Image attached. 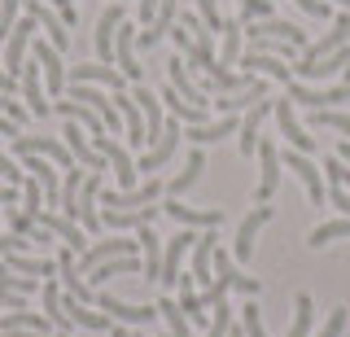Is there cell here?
<instances>
[{
    "instance_id": "277c9868",
    "label": "cell",
    "mask_w": 350,
    "mask_h": 337,
    "mask_svg": "<svg viewBox=\"0 0 350 337\" xmlns=\"http://www.w3.org/2000/svg\"><path fill=\"white\" fill-rule=\"evenodd\" d=\"M258 189H254V202L258 206H267L271 198H276V184H280V171H284V162H280V149L271 145V140H258Z\"/></svg>"
},
{
    "instance_id": "83f0119b",
    "label": "cell",
    "mask_w": 350,
    "mask_h": 337,
    "mask_svg": "<svg viewBox=\"0 0 350 337\" xmlns=\"http://www.w3.org/2000/svg\"><path fill=\"white\" fill-rule=\"evenodd\" d=\"M167 83H171V88L180 92L189 105H202V110H211V101H206V92L193 83V75H189V66H184V57H171V62H167Z\"/></svg>"
},
{
    "instance_id": "f546056e",
    "label": "cell",
    "mask_w": 350,
    "mask_h": 337,
    "mask_svg": "<svg viewBox=\"0 0 350 337\" xmlns=\"http://www.w3.org/2000/svg\"><path fill=\"white\" fill-rule=\"evenodd\" d=\"M136 271H145V263H140L136 254H123V258H105V263H96L92 271H88V285H92V289H101L105 280H114V276H136Z\"/></svg>"
},
{
    "instance_id": "be15d7a7",
    "label": "cell",
    "mask_w": 350,
    "mask_h": 337,
    "mask_svg": "<svg viewBox=\"0 0 350 337\" xmlns=\"http://www.w3.org/2000/svg\"><path fill=\"white\" fill-rule=\"evenodd\" d=\"M131 337H145V333H136V329H131Z\"/></svg>"
},
{
    "instance_id": "8d00e7d4",
    "label": "cell",
    "mask_w": 350,
    "mask_h": 337,
    "mask_svg": "<svg viewBox=\"0 0 350 337\" xmlns=\"http://www.w3.org/2000/svg\"><path fill=\"white\" fill-rule=\"evenodd\" d=\"M241 40H245V27H241V18H228L224 23V31H219V62L224 66H237L241 62Z\"/></svg>"
},
{
    "instance_id": "836d02e7",
    "label": "cell",
    "mask_w": 350,
    "mask_h": 337,
    "mask_svg": "<svg viewBox=\"0 0 350 337\" xmlns=\"http://www.w3.org/2000/svg\"><path fill=\"white\" fill-rule=\"evenodd\" d=\"M57 114L62 118H75V123L88 132V140H96V136H109L105 132V123H101V114L92 110V105H83V101H57Z\"/></svg>"
},
{
    "instance_id": "bcb514c9",
    "label": "cell",
    "mask_w": 350,
    "mask_h": 337,
    "mask_svg": "<svg viewBox=\"0 0 350 337\" xmlns=\"http://www.w3.org/2000/svg\"><path fill=\"white\" fill-rule=\"evenodd\" d=\"M241 329H245V337H271L267 329H262V311L254 307V298L241 307Z\"/></svg>"
},
{
    "instance_id": "ee69618b",
    "label": "cell",
    "mask_w": 350,
    "mask_h": 337,
    "mask_svg": "<svg viewBox=\"0 0 350 337\" xmlns=\"http://www.w3.org/2000/svg\"><path fill=\"white\" fill-rule=\"evenodd\" d=\"M9 232H14V237H27V241L36 245V232H40V224L31 219V215L22 211V206H9Z\"/></svg>"
},
{
    "instance_id": "44dd1931",
    "label": "cell",
    "mask_w": 350,
    "mask_h": 337,
    "mask_svg": "<svg viewBox=\"0 0 350 337\" xmlns=\"http://www.w3.org/2000/svg\"><path fill=\"white\" fill-rule=\"evenodd\" d=\"M40 228H49V232L57 237L66 250H75V254H83V250H88V232L75 219H66L62 211H40Z\"/></svg>"
},
{
    "instance_id": "8fae6325",
    "label": "cell",
    "mask_w": 350,
    "mask_h": 337,
    "mask_svg": "<svg viewBox=\"0 0 350 337\" xmlns=\"http://www.w3.org/2000/svg\"><path fill=\"white\" fill-rule=\"evenodd\" d=\"M18 88H22V101H27V110H31V118H49L53 114V101H44V75H40V62H27L22 66V75H18Z\"/></svg>"
},
{
    "instance_id": "f1b7e54d",
    "label": "cell",
    "mask_w": 350,
    "mask_h": 337,
    "mask_svg": "<svg viewBox=\"0 0 350 337\" xmlns=\"http://www.w3.org/2000/svg\"><path fill=\"white\" fill-rule=\"evenodd\" d=\"M175 23H180V5H175V0H162V9L153 14V23L136 36V44H140V49H153L162 36H171V27H175Z\"/></svg>"
},
{
    "instance_id": "4fadbf2b",
    "label": "cell",
    "mask_w": 350,
    "mask_h": 337,
    "mask_svg": "<svg viewBox=\"0 0 350 337\" xmlns=\"http://www.w3.org/2000/svg\"><path fill=\"white\" fill-rule=\"evenodd\" d=\"M31 49H36V62H40V75H44V92L62 96L66 83H70V75H66V66H62V53L53 44H44V40H36Z\"/></svg>"
},
{
    "instance_id": "4316f807",
    "label": "cell",
    "mask_w": 350,
    "mask_h": 337,
    "mask_svg": "<svg viewBox=\"0 0 350 337\" xmlns=\"http://www.w3.org/2000/svg\"><path fill=\"white\" fill-rule=\"evenodd\" d=\"M114 105H118V114H123V140H127V149H140V145H149V136H145V114H140V105H136V96H123V92H114Z\"/></svg>"
},
{
    "instance_id": "03108f58",
    "label": "cell",
    "mask_w": 350,
    "mask_h": 337,
    "mask_svg": "<svg viewBox=\"0 0 350 337\" xmlns=\"http://www.w3.org/2000/svg\"><path fill=\"white\" fill-rule=\"evenodd\" d=\"M57 337H70V333H57Z\"/></svg>"
},
{
    "instance_id": "f6af8a7d",
    "label": "cell",
    "mask_w": 350,
    "mask_h": 337,
    "mask_svg": "<svg viewBox=\"0 0 350 337\" xmlns=\"http://www.w3.org/2000/svg\"><path fill=\"white\" fill-rule=\"evenodd\" d=\"M0 285H5V289H14V293H22V298H27V293H36V289H40V280H31V276H18V271H9V263H5V258H0Z\"/></svg>"
},
{
    "instance_id": "d6986e66",
    "label": "cell",
    "mask_w": 350,
    "mask_h": 337,
    "mask_svg": "<svg viewBox=\"0 0 350 337\" xmlns=\"http://www.w3.org/2000/svg\"><path fill=\"white\" fill-rule=\"evenodd\" d=\"M136 36H140V31L123 18V27H118V36H114V66L123 70L131 83H145V70L136 66Z\"/></svg>"
},
{
    "instance_id": "6125c7cd",
    "label": "cell",
    "mask_w": 350,
    "mask_h": 337,
    "mask_svg": "<svg viewBox=\"0 0 350 337\" xmlns=\"http://www.w3.org/2000/svg\"><path fill=\"white\" fill-rule=\"evenodd\" d=\"M342 83H346V88H350V66H346V70H342Z\"/></svg>"
},
{
    "instance_id": "b9f144b4",
    "label": "cell",
    "mask_w": 350,
    "mask_h": 337,
    "mask_svg": "<svg viewBox=\"0 0 350 337\" xmlns=\"http://www.w3.org/2000/svg\"><path fill=\"white\" fill-rule=\"evenodd\" d=\"M22 211H27L31 219L40 224V211H44V184H40L36 176H27V180H22Z\"/></svg>"
},
{
    "instance_id": "ac0fdd59",
    "label": "cell",
    "mask_w": 350,
    "mask_h": 337,
    "mask_svg": "<svg viewBox=\"0 0 350 337\" xmlns=\"http://www.w3.org/2000/svg\"><path fill=\"white\" fill-rule=\"evenodd\" d=\"M262 224H271V206H254V211L241 219L237 245H232V258H237V263H250V258H254V241H258V228Z\"/></svg>"
},
{
    "instance_id": "d590c367",
    "label": "cell",
    "mask_w": 350,
    "mask_h": 337,
    "mask_svg": "<svg viewBox=\"0 0 350 337\" xmlns=\"http://www.w3.org/2000/svg\"><path fill=\"white\" fill-rule=\"evenodd\" d=\"M66 315H70V324L75 329H88V333H101V329H109V315L105 311H92L88 307V302H79V298H70V293H66Z\"/></svg>"
},
{
    "instance_id": "ffe728a7",
    "label": "cell",
    "mask_w": 350,
    "mask_h": 337,
    "mask_svg": "<svg viewBox=\"0 0 350 337\" xmlns=\"http://www.w3.org/2000/svg\"><path fill=\"white\" fill-rule=\"evenodd\" d=\"M271 114H276V127H280V136L289 140V149H298V154H311V149H315V136L302 132V123H298V114H293V101H289V96H280Z\"/></svg>"
},
{
    "instance_id": "91938a15",
    "label": "cell",
    "mask_w": 350,
    "mask_h": 337,
    "mask_svg": "<svg viewBox=\"0 0 350 337\" xmlns=\"http://www.w3.org/2000/svg\"><path fill=\"white\" fill-rule=\"evenodd\" d=\"M337 158H342L346 167H350V140H342V145H337Z\"/></svg>"
},
{
    "instance_id": "cb8c5ba5",
    "label": "cell",
    "mask_w": 350,
    "mask_h": 337,
    "mask_svg": "<svg viewBox=\"0 0 350 337\" xmlns=\"http://www.w3.org/2000/svg\"><path fill=\"white\" fill-rule=\"evenodd\" d=\"M215 250H219V237H215V228H202L197 232V241H193V280H202V285H211L215 280Z\"/></svg>"
},
{
    "instance_id": "7bdbcfd3",
    "label": "cell",
    "mask_w": 350,
    "mask_h": 337,
    "mask_svg": "<svg viewBox=\"0 0 350 337\" xmlns=\"http://www.w3.org/2000/svg\"><path fill=\"white\" fill-rule=\"evenodd\" d=\"M311 127H328V132H342L350 140V114L342 110H311Z\"/></svg>"
},
{
    "instance_id": "74e56055",
    "label": "cell",
    "mask_w": 350,
    "mask_h": 337,
    "mask_svg": "<svg viewBox=\"0 0 350 337\" xmlns=\"http://www.w3.org/2000/svg\"><path fill=\"white\" fill-rule=\"evenodd\" d=\"M5 329H31V333H49L53 324H49V315H44V311H27V307H22V311H5V315H0V333H5ZM49 337H53V333H49Z\"/></svg>"
},
{
    "instance_id": "816d5d0a",
    "label": "cell",
    "mask_w": 350,
    "mask_h": 337,
    "mask_svg": "<svg viewBox=\"0 0 350 337\" xmlns=\"http://www.w3.org/2000/svg\"><path fill=\"white\" fill-rule=\"evenodd\" d=\"M49 9H53V14H57L70 31L79 27V9H75V0H49Z\"/></svg>"
},
{
    "instance_id": "52a82bcc",
    "label": "cell",
    "mask_w": 350,
    "mask_h": 337,
    "mask_svg": "<svg viewBox=\"0 0 350 337\" xmlns=\"http://www.w3.org/2000/svg\"><path fill=\"white\" fill-rule=\"evenodd\" d=\"M180 140H184V123H180V118H167V132H162V140L149 149V154H140L136 171H145V176H153V171H162V167H167V162L175 158Z\"/></svg>"
},
{
    "instance_id": "7dc6e473",
    "label": "cell",
    "mask_w": 350,
    "mask_h": 337,
    "mask_svg": "<svg viewBox=\"0 0 350 337\" xmlns=\"http://www.w3.org/2000/svg\"><path fill=\"white\" fill-rule=\"evenodd\" d=\"M228 329H232V307L224 302H215V315H211V329H206V337H228Z\"/></svg>"
},
{
    "instance_id": "9f6ffc18",
    "label": "cell",
    "mask_w": 350,
    "mask_h": 337,
    "mask_svg": "<svg viewBox=\"0 0 350 337\" xmlns=\"http://www.w3.org/2000/svg\"><path fill=\"white\" fill-rule=\"evenodd\" d=\"M158 9H162V0H140V27H149Z\"/></svg>"
},
{
    "instance_id": "e575fe53",
    "label": "cell",
    "mask_w": 350,
    "mask_h": 337,
    "mask_svg": "<svg viewBox=\"0 0 350 337\" xmlns=\"http://www.w3.org/2000/svg\"><path fill=\"white\" fill-rule=\"evenodd\" d=\"M136 241H140V263H145V280H158V276H162V237L153 232V224H149V228H140V232H136Z\"/></svg>"
},
{
    "instance_id": "6da1fadb",
    "label": "cell",
    "mask_w": 350,
    "mask_h": 337,
    "mask_svg": "<svg viewBox=\"0 0 350 337\" xmlns=\"http://www.w3.org/2000/svg\"><path fill=\"white\" fill-rule=\"evenodd\" d=\"M284 96H289L293 105H302V110H337L342 101H350V88L346 83H333V88H306L302 79H293V83H284Z\"/></svg>"
},
{
    "instance_id": "11a10c76",
    "label": "cell",
    "mask_w": 350,
    "mask_h": 337,
    "mask_svg": "<svg viewBox=\"0 0 350 337\" xmlns=\"http://www.w3.org/2000/svg\"><path fill=\"white\" fill-rule=\"evenodd\" d=\"M328 202H333L337 211L350 219V189H342V184H328Z\"/></svg>"
},
{
    "instance_id": "f35d334b",
    "label": "cell",
    "mask_w": 350,
    "mask_h": 337,
    "mask_svg": "<svg viewBox=\"0 0 350 337\" xmlns=\"http://www.w3.org/2000/svg\"><path fill=\"white\" fill-rule=\"evenodd\" d=\"M311 324H315V302H311V293H298L293 298V324L284 337H311Z\"/></svg>"
},
{
    "instance_id": "f5cc1de1",
    "label": "cell",
    "mask_w": 350,
    "mask_h": 337,
    "mask_svg": "<svg viewBox=\"0 0 350 337\" xmlns=\"http://www.w3.org/2000/svg\"><path fill=\"white\" fill-rule=\"evenodd\" d=\"M0 114H9L14 123H27V118H31V110H27V105H18L9 92H0Z\"/></svg>"
},
{
    "instance_id": "4dcf8cb0",
    "label": "cell",
    "mask_w": 350,
    "mask_h": 337,
    "mask_svg": "<svg viewBox=\"0 0 350 337\" xmlns=\"http://www.w3.org/2000/svg\"><path fill=\"white\" fill-rule=\"evenodd\" d=\"M123 79H127V75L118 66H105V62H101V66H70V83H92V88H114L118 92Z\"/></svg>"
},
{
    "instance_id": "7c38bea8",
    "label": "cell",
    "mask_w": 350,
    "mask_h": 337,
    "mask_svg": "<svg viewBox=\"0 0 350 337\" xmlns=\"http://www.w3.org/2000/svg\"><path fill=\"white\" fill-rule=\"evenodd\" d=\"M62 140H66L70 158L79 162L83 171H105V167H109V158H105V154H96V149H92V140H88V136L79 132V123H75V118H66V123H62Z\"/></svg>"
},
{
    "instance_id": "60d3db41",
    "label": "cell",
    "mask_w": 350,
    "mask_h": 337,
    "mask_svg": "<svg viewBox=\"0 0 350 337\" xmlns=\"http://www.w3.org/2000/svg\"><path fill=\"white\" fill-rule=\"evenodd\" d=\"M158 315L167 320L171 337H193V324L184 320V311H180V302H175V298H162V302H158Z\"/></svg>"
},
{
    "instance_id": "d4e9b609",
    "label": "cell",
    "mask_w": 350,
    "mask_h": 337,
    "mask_svg": "<svg viewBox=\"0 0 350 337\" xmlns=\"http://www.w3.org/2000/svg\"><path fill=\"white\" fill-rule=\"evenodd\" d=\"M162 206H140V211H101V224L109 228V232H140V228H149L153 219H158Z\"/></svg>"
},
{
    "instance_id": "7a4b0ae2",
    "label": "cell",
    "mask_w": 350,
    "mask_h": 337,
    "mask_svg": "<svg viewBox=\"0 0 350 337\" xmlns=\"http://www.w3.org/2000/svg\"><path fill=\"white\" fill-rule=\"evenodd\" d=\"M9 149H14L18 158H27V154H40V158H49V162H57L62 171H70L75 167V158H70V149H66V140L62 136H14L9 140Z\"/></svg>"
},
{
    "instance_id": "e7e4bbea",
    "label": "cell",
    "mask_w": 350,
    "mask_h": 337,
    "mask_svg": "<svg viewBox=\"0 0 350 337\" xmlns=\"http://www.w3.org/2000/svg\"><path fill=\"white\" fill-rule=\"evenodd\" d=\"M109 5H123V0H109Z\"/></svg>"
},
{
    "instance_id": "30bf717a",
    "label": "cell",
    "mask_w": 350,
    "mask_h": 337,
    "mask_svg": "<svg viewBox=\"0 0 350 337\" xmlns=\"http://www.w3.org/2000/svg\"><path fill=\"white\" fill-rule=\"evenodd\" d=\"M162 215H171L180 228H197V232H202V228H219V224H224V206H206V211H197V206H184L180 198L162 202Z\"/></svg>"
},
{
    "instance_id": "d6a6232c",
    "label": "cell",
    "mask_w": 350,
    "mask_h": 337,
    "mask_svg": "<svg viewBox=\"0 0 350 337\" xmlns=\"http://www.w3.org/2000/svg\"><path fill=\"white\" fill-rule=\"evenodd\" d=\"M202 171H206V154H202V145H197L193 154L184 158V167L171 176V184H167V198H184V193H189L193 184H197V176H202Z\"/></svg>"
},
{
    "instance_id": "ba28073f",
    "label": "cell",
    "mask_w": 350,
    "mask_h": 337,
    "mask_svg": "<svg viewBox=\"0 0 350 337\" xmlns=\"http://www.w3.org/2000/svg\"><path fill=\"white\" fill-rule=\"evenodd\" d=\"M346 40H350V14H337V18H333V27H328L320 40H311V44L302 49V57H298V62H302V66H315V62H324L328 53L342 49Z\"/></svg>"
},
{
    "instance_id": "e0dca14e",
    "label": "cell",
    "mask_w": 350,
    "mask_h": 337,
    "mask_svg": "<svg viewBox=\"0 0 350 337\" xmlns=\"http://www.w3.org/2000/svg\"><path fill=\"white\" fill-rule=\"evenodd\" d=\"M57 280H62V289L70 293V298H79V302H96V289L83 280L79 258H75V250H66V245H62V254H57Z\"/></svg>"
},
{
    "instance_id": "9c48e42d",
    "label": "cell",
    "mask_w": 350,
    "mask_h": 337,
    "mask_svg": "<svg viewBox=\"0 0 350 337\" xmlns=\"http://www.w3.org/2000/svg\"><path fill=\"white\" fill-rule=\"evenodd\" d=\"M36 18H18V27L14 31H9V40H5V70L9 75H14V79H18V75H22V66H27V49H31V40H36Z\"/></svg>"
},
{
    "instance_id": "603a6c76",
    "label": "cell",
    "mask_w": 350,
    "mask_h": 337,
    "mask_svg": "<svg viewBox=\"0 0 350 337\" xmlns=\"http://www.w3.org/2000/svg\"><path fill=\"white\" fill-rule=\"evenodd\" d=\"M271 110H276V101H271V96H262V101H254L245 110V118H241V127H237V136H241V154L245 158H254V149H258V127H262V118H267Z\"/></svg>"
},
{
    "instance_id": "2e32d148",
    "label": "cell",
    "mask_w": 350,
    "mask_h": 337,
    "mask_svg": "<svg viewBox=\"0 0 350 337\" xmlns=\"http://www.w3.org/2000/svg\"><path fill=\"white\" fill-rule=\"evenodd\" d=\"M237 66H245V75H258V79L293 83V66H284V57H271V53H258V49H245Z\"/></svg>"
},
{
    "instance_id": "5bb4252c",
    "label": "cell",
    "mask_w": 350,
    "mask_h": 337,
    "mask_svg": "<svg viewBox=\"0 0 350 337\" xmlns=\"http://www.w3.org/2000/svg\"><path fill=\"white\" fill-rule=\"evenodd\" d=\"M123 254H140V241H127L123 232H114L109 241H92L83 250V254H79V271L88 276L96 263H105V258H123Z\"/></svg>"
},
{
    "instance_id": "8992f818",
    "label": "cell",
    "mask_w": 350,
    "mask_h": 337,
    "mask_svg": "<svg viewBox=\"0 0 350 337\" xmlns=\"http://www.w3.org/2000/svg\"><path fill=\"white\" fill-rule=\"evenodd\" d=\"M245 40L254 44V40H284V44H293V49H306L311 40H306V31L302 27H293V23H284V18H262V23H245Z\"/></svg>"
},
{
    "instance_id": "f907efd6",
    "label": "cell",
    "mask_w": 350,
    "mask_h": 337,
    "mask_svg": "<svg viewBox=\"0 0 350 337\" xmlns=\"http://www.w3.org/2000/svg\"><path fill=\"white\" fill-rule=\"evenodd\" d=\"M346 320H350L346 307H333V311H328V320H324V329L315 333V337H342L346 333Z\"/></svg>"
},
{
    "instance_id": "003e7915",
    "label": "cell",
    "mask_w": 350,
    "mask_h": 337,
    "mask_svg": "<svg viewBox=\"0 0 350 337\" xmlns=\"http://www.w3.org/2000/svg\"><path fill=\"white\" fill-rule=\"evenodd\" d=\"M167 337H171V333H167Z\"/></svg>"
},
{
    "instance_id": "484cf974",
    "label": "cell",
    "mask_w": 350,
    "mask_h": 337,
    "mask_svg": "<svg viewBox=\"0 0 350 337\" xmlns=\"http://www.w3.org/2000/svg\"><path fill=\"white\" fill-rule=\"evenodd\" d=\"M118 27H123V5H109L101 18H96V36H92V44H96V57L105 62H114V36H118Z\"/></svg>"
},
{
    "instance_id": "db71d44e",
    "label": "cell",
    "mask_w": 350,
    "mask_h": 337,
    "mask_svg": "<svg viewBox=\"0 0 350 337\" xmlns=\"http://www.w3.org/2000/svg\"><path fill=\"white\" fill-rule=\"evenodd\" d=\"M293 5H298L306 18H328V14H333V5H328V0H293Z\"/></svg>"
},
{
    "instance_id": "6f0895ef",
    "label": "cell",
    "mask_w": 350,
    "mask_h": 337,
    "mask_svg": "<svg viewBox=\"0 0 350 337\" xmlns=\"http://www.w3.org/2000/svg\"><path fill=\"white\" fill-rule=\"evenodd\" d=\"M0 136H9V140H14V136H22V123H14L9 114H0Z\"/></svg>"
},
{
    "instance_id": "681fc988",
    "label": "cell",
    "mask_w": 350,
    "mask_h": 337,
    "mask_svg": "<svg viewBox=\"0 0 350 337\" xmlns=\"http://www.w3.org/2000/svg\"><path fill=\"white\" fill-rule=\"evenodd\" d=\"M324 176H328V184H342V189H350V167L337 154L324 158Z\"/></svg>"
},
{
    "instance_id": "ab89813d",
    "label": "cell",
    "mask_w": 350,
    "mask_h": 337,
    "mask_svg": "<svg viewBox=\"0 0 350 337\" xmlns=\"http://www.w3.org/2000/svg\"><path fill=\"white\" fill-rule=\"evenodd\" d=\"M346 237H350V219L342 215V219H328V224H320V228H311L306 245H311V250H324L328 241H346Z\"/></svg>"
},
{
    "instance_id": "3957f363",
    "label": "cell",
    "mask_w": 350,
    "mask_h": 337,
    "mask_svg": "<svg viewBox=\"0 0 350 337\" xmlns=\"http://www.w3.org/2000/svg\"><path fill=\"white\" fill-rule=\"evenodd\" d=\"M96 311H105L109 324H136V329L162 320V315H158V302H153V307H131V302H118L114 293H105V289H96Z\"/></svg>"
},
{
    "instance_id": "7402d4cb",
    "label": "cell",
    "mask_w": 350,
    "mask_h": 337,
    "mask_svg": "<svg viewBox=\"0 0 350 337\" xmlns=\"http://www.w3.org/2000/svg\"><path fill=\"white\" fill-rule=\"evenodd\" d=\"M136 105H140V114H145V136H149V145H158L162 132H167V114H162V96L158 92H149V83H136Z\"/></svg>"
},
{
    "instance_id": "9a60e30c",
    "label": "cell",
    "mask_w": 350,
    "mask_h": 337,
    "mask_svg": "<svg viewBox=\"0 0 350 337\" xmlns=\"http://www.w3.org/2000/svg\"><path fill=\"white\" fill-rule=\"evenodd\" d=\"M280 162L302 180V189H306V198H311V206H324V180H320V167L311 162V154H298V149H289V154H280Z\"/></svg>"
},
{
    "instance_id": "5b68a950",
    "label": "cell",
    "mask_w": 350,
    "mask_h": 337,
    "mask_svg": "<svg viewBox=\"0 0 350 337\" xmlns=\"http://www.w3.org/2000/svg\"><path fill=\"white\" fill-rule=\"evenodd\" d=\"M193 241H197V232L193 228H180V232L171 237L167 245H162V285L167 289H175L180 285V276H184V250H193Z\"/></svg>"
},
{
    "instance_id": "c3c4849f",
    "label": "cell",
    "mask_w": 350,
    "mask_h": 337,
    "mask_svg": "<svg viewBox=\"0 0 350 337\" xmlns=\"http://www.w3.org/2000/svg\"><path fill=\"white\" fill-rule=\"evenodd\" d=\"M197 18H202V27L215 31V36H219V31H224V23H228V18H219V0H197Z\"/></svg>"
},
{
    "instance_id": "680465c9",
    "label": "cell",
    "mask_w": 350,
    "mask_h": 337,
    "mask_svg": "<svg viewBox=\"0 0 350 337\" xmlns=\"http://www.w3.org/2000/svg\"><path fill=\"white\" fill-rule=\"evenodd\" d=\"M0 337H49V333H31V329H5Z\"/></svg>"
},
{
    "instance_id": "1f68e13d",
    "label": "cell",
    "mask_w": 350,
    "mask_h": 337,
    "mask_svg": "<svg viewBox=\"0 0 350 337\" xmlns=\"http://www.w3.org/2000/svg\"><path fill=\"white\" fill-rule=\"evenodd\" d=\"M262 96H267V79H254L250 88L228 92V96H219V101H211V105L219 110V118H224V114H241V110H250L254 101H262Z\"/></svg>"
},
{
    "instance_id": "94428289",
    "label": "cell",
    "mask_w": 350,
    "mask_h": 337,
    "mask_svg": "<svg viewBox=\"0 0 350 337\" xmlns=\"http://www.w3.org/2000/svg\"><path fill=\"white\" fill-rule=\"evenodd\" d=\"M328 5H337V9H342V14H350V0H328Z\"/></svg>"
}]
</instances>
